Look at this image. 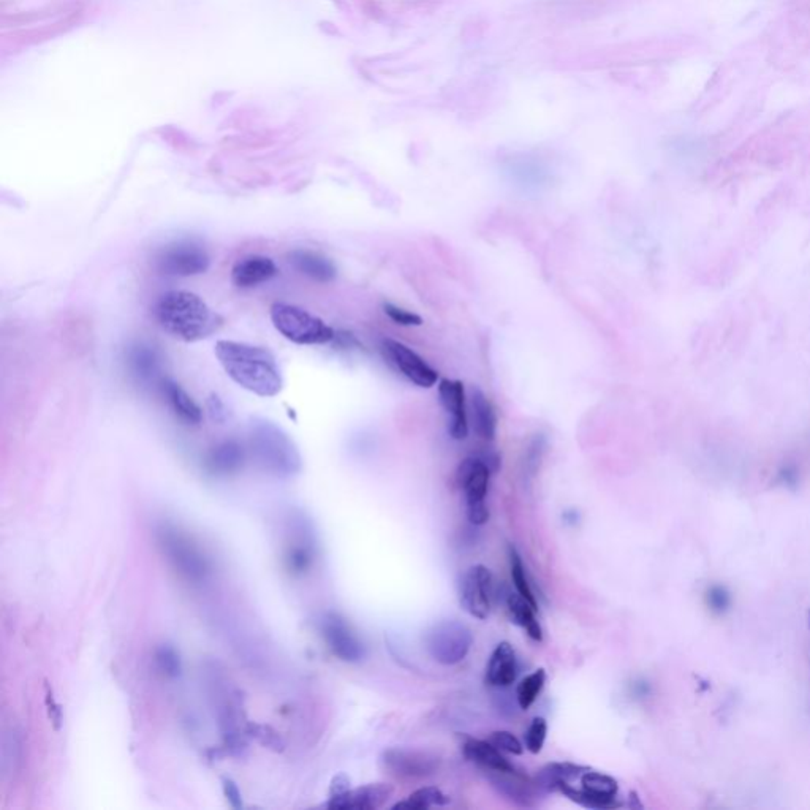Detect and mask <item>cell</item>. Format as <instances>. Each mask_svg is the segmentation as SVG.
I'll list each match as a JSON object with an SVG mask.
<instances>
[{"label":"cell","instance_id":"1","mask_svg":"<svg viewBox=\"0 0 810 810\" xmlns=\"http://www.w3.org/2000/svg\"><path fill=\"white\" fill-rule=\"evenodd\" d=\"M215 356L228 377L252 394L274 398L282 390V374L270 350L244 342L219 341Z\"/></svg>","mask_w":810,"mask_h":810},{"label":"cell","instance_id":"2","mask_svg":"<svg viewBox=\"0 0 810 810\" xmlns=\"http://www.w3.org/2000/svg\"><path fill=\"white\" fill-rule=\"evenodd\" d=\"M156 317L160 327L179 341L198 342L221 329V315L203 298L184 290L166 292L157 301Z\"/></svg>","mask_w":810,"mask_h":810},{"label":"cell","instance_id":"3","mask_svg":"<svg viewBox=\"0 0 810 810\" xmlns=\"http://www.w3.org/2000/svg\"><path fill=\"white\" fill-rule=\"evenodd\" d=\"M249 445L262 469L278 478H292L303 469L298 447L282 427L268 419H252Z\"/></svg>","mask_w":810,"mask_h":810},{"label":"cell","instance_id":"4","mask_svg":"<svg viewBox=\"0 0 810 810\" xmlns=\"http://www.w3.org/2000/svg\"><path fill=\"white\" fill-rule=\"evenodd\" d=\"M157 547L173 570L190 584H205L211 576V562L201 547L178 527L164 522L156 529Z\"/></svg>","mask_w":810,"mask_h":810},{"label":"cell","instance_id":"5","mask_svg":"<svg viewBox=\"0 0 810 810\" xmlns=\"http://www.w3.org/2000/svg\"><path fill=\"white\" fill-rule=\"evenodd\" d=\"M271 321L285 339L298 345H323L336 339L335 329L321 319L285 303L272 304Z\"/></svg>","mask_w":810,"mask_h":810},{"label":"cell","instance_id":"6","mask_svg":"<svg viewBox=\"0 0 810 810\" xmlns=\"http://www.w3.org/2000/svg\"><path fill=\"white\" fill-rule=\"evenodd\" d=\"M426 649L433 660L441 665H458L469 655L474 635L469 627L459 620H441L426 633Z\"/></svg>","mask_w":810,"mask_h":810},{"label":"cell","instance_id":"7","mask_svg":"<svg viewBox=\"0 0 810 810\" xmlns=\"http://www.w3.org/2000/svg\"><path fill=\"white\" fill-rule=\"evenodd\" d=\"M490 466L482 458H467L456 472V482L466 492L467 516L472 524L483 526L490 519L486 494L490 486Z\"/></svg>","mask_w":810,"mask_h":810},{"label":"cell","instance_id":"8","mask_svg":"<svg viewBox=\"0 0 810 810\" xmlns=\"http://www.w3.org/2000/svg\"><path fill=\"white\" fill-rule=\"evenodd\" d=\"M290 541L285 547V567L295 576L307 573L315 559V540L309 519L301 513H292L288 518Z\"/></svg>","mask_w":810,"mask_h":810},{"label":"cell","instance_id":"9","mask_svg":"<svg viewBox=\"0 0 810 810\" xmlns=\"http://www.w3.org/2000/svg\"><path fill=\"white\" fill-rule=\"evenodd\" d=\"M209 255L195 242H176L165 247L157 258L160 272L178 278H190L207 272L209 268Z\"/></svg>","mask_w":810,"mask_h":810},{"label":"cell","instance_id":"10","mask_svg":"<svg viewBox=\"0 0 810 810\" xmlns=\"http://www.w3.org/2000/svg\"><path fill=\"white\" fill-rule=\"evenodd\" d=\"M382 352L385 358L396 368V369L409 378L412 384L419 388H431L439 380V372L433 369L421 356L407 347L402 342L394 341L385 337L382 341Z\"/></svg>","mask_w":810,"mask_h":810},{"label":"cell","instance_id":"11","mask_svg":"<svg viewBox=\"0 0 810 810\" xmlns=\"http://www.w3.org/2000/svg\"><path fill=\"white\" fill-rule=\"evenodd\" d=\"M323 640L331 652L342 661L358 663L364 659L363 643L356 636L349 622L337 612H327L320 620Z\"/></svg>","mask_w":810,"mask_h":810},{"label":"cell","instance_id":"12","mask_svg":"<svg viewBox=\"0 0 810 810\" xmlns=\"http://www.w3.org/2000/svg\"><path fill=\"white\" fill-rule=\"evenodd\" d=\"M492 575L484 565H474L466 570L459 581V603L470 616L488 619L490 612Z\"/></svg>","mask_w":810,"mask_h":810},{"label":"cell","instance_id":"13","mask_svg":"<svg viewBox=\"0 0 810 810\" xmlns=\"http://www.w3.org/2000/svg\"><path fill=\"white\" fill-rule=\"evenodd\" d=\"M382 765L399 779H423L439 769V758L429 752L388 749L382 755Z\"/></svg>","mask_w":810,"mask_h":810},{"label":"cell","instance_id":"14","mask_svg":"<svg viewBox=\"0 0 810 810\" xmlns=\"http://www.w3.org/2000/svg\"><path fill=\"white\" fill-rule=\"evenodd\" d=\"M490 785L498 790L502 797L516 804L519 807H533L543 791L539 782L529 779L526 774L513 771H484Z\"/></svg>","mask_w":810,"mask_h":810},{"label":"cell","instance_id":"15","mask_svg":"<svg viewBox=\"0 0 810 810\" xmlns=\"http://www.w3.org/2000/svg\"><path fill=\"white\" fill-rule=\"evenodd\" d=\"M439 396L445 412L448 413V433L455 441H464L469 435L464 384L459 380L441 378L439 384Z\"/></svg>","mask_w":810,"mask_h":810},{"label":"cell","instance_id":"16","mask_svg":"<svg viewBox=\"0 0 810 810\" xmlns=\"http://www.w3.org/2000/svg\"><path fill=\"white\" fill-rule=\"evenodd\" d=\"M394 789L388 783H369L349 790L341 797L329 798L328 807L336 810H377L390 801Z\"/></svg>","mask_w":810,"mask_h":810},{"label":"cell","instance_id":"17","mask_svg":"<svg viewBox=\"0 0 810 810\" xmlns=\"http://www.w3.org/2000/svg\"><path fill=\"white\" fill-rule=\"evenodd\" d=\"M278 276L276 263L263 255H250L239 260L231 270V282L239 288H252Z\"/></svg>","mask_w":810,"mask_h":810},{"label":"cell","instance_id":"18","mask_svg":"<svg viewBox=\"0 0 810 810\" xmlns=\"http://www.w3.org/2000/svg\"><path fill=\"white\" fill-rule=\"evenodd\" d=\"M246 462V450L238 441H223L209 450L207 469L214 475H233L242 469Z\"/></svg>","mask_w":810,"mask_h":810},{"label":"cell","instance_id":"19","mask_svg":"<svg viewBox=\"0 0 810 810\" xmlns=\"http://www.w3.org/2000/svg\"><path fill=\"white\" fill-rule=\"evenodd\" d=\"M518 663L516 654L510 643H500L490 654V663L486 667V683L494 687H508L516 681Z\"/></svg>","mask_w":810,"mask_h":810},{"label":"cell","instance_id":"20","mask_svg":"<svg viewBox=\"0 0 810 810\" xmlns=\"http://www.w3.org/2000/svg\"><path fill=\"white\" fill-rule=\"evenodd\" d=\"M461 749L464 757L472 763H475L476 766H480L483 771H513V769H516L510 761L505 758L504 755L500 754V750L492 742L464 736Z\"/></svg>","mask_w":810,"mask_h":810},{"label":"cell","instance_id":"21","mask_svg":"<svg viewBox=\"0 0 810 810\" xmlns=\"http://www.w3.org/2000/svg\"><path fill=\"white\" fill-rule=\"evenodd\" d=\"M288 258H290V263L295 266V270L304 274L306 278L312 279L315 282L327 284V282H331L337 274L335 263L327 256L321 255L319 252H313V250H293Z\"/></svg>","mask_w":810,"mask_h":810},{"label":"cell","instance_id":"22","mask_svg":"<svg viewBox=\"0 0 810 810\" xmlns=\"http://www.w3.org/2000/svg\"><path fill=\"white\" fill-rule=\"evenodd\" d=\"M162 393L170 404L171 410L185 425L197 426L203 419V412L199 405L193 401L192 396L185 392L182 386H179L176 382L164 378L162 380Z\"/></svg>","mask_w":810,"mask_h":810},{"label":"cell","instance_id":"23","mask_svg":"<svg viewBox=\"0 0 810 810\" xmlns=\"http://www.w3.org/2000/svg\"><path fill=\"white\" fill-rule=\"evenodd\" d=\"M474 423L475 433L482 441H494L498 433V415L490 398L480 390L474 392Z\"/></svg>","mask_w":810,"mask_h":810},{"label":"cell","instance_id":"24","mask_svg":"<svg viewBox=\"0 0 810 810\" xmlns=\"http://www.w3.org/2000/svg\"><path fill=\"white\" fill-rule=\"evenodd\" d=\"M587 769L589 768L578 766L573 763H553V765H547V768L541 769L537 775V782L543 791L555 793V790L561 783L573 782L575 779H579Z\"/></svg>","mask_w":810,"mask_h":810},{"label":"cell","instance_id":"25","mask_svg":"<svg viewBox=\"0 0 810 810\" xmlns=\"http://www.w3.org/2000/svg\"><path fill=\"white\" fill-rule=\"evenodd\" d=\"M506 606H508V612H510V616H512L514 624L522 627L532 640H543V632H541L540 624H539V620L535 618V612H537V610L533 608L532 604L521 597L519 594H516V595H513L512 594V595H508V598H506Z\"/></svg>","mask_w":810,"mask_h":810},{"label":"cell","instance_id":"26","mask_svg":"<svg viewBox=\"0 0 810 810\" xmlns=\"http://www.w3.org/2000/svg\"><path fill=\"white\" fill-rule=\"evenodd\" d=\"M22 742L20 733L14 728H10L4 734L2 740V758H0V771L4 781L12 779L21 765Z\"/></svg>","mask_w":810,"mask_h":810},{"label":"cell","instance_id":"27","mask_svg":"<svg viewBox=\"0 0 810 810\" xmlns=\"http://www.w3.org/2000/svg\"><path fill=\"white\" fill-rule=\"evenodd\" d=\"M450 798L437 787H425L413 791L402 803L394 804L393 809L427 810L435 806H447Z\"/></svg>","mask_w":810,"mask_h":810},{"label":"cell","instance_id":"28","mask_svg":"<svg viewBox=\"0 0 810 810\" xmlns=\"http://www.w3.org/2000/svg\"><path fill=\"white\" fill-rule=\"evenodd\" d=\"M579 787L589 791L592 795H597L602 798H618L619 785L612 775L590 771L587 769L581 777H579Z\"/></svg>","mask_w":810,"mask_h":810},{"label":"cell","instance_id":"29","mask_svg":"<svg viewBox=\"0 0 810 810\" xmlns=\"http://www.w3.org/2000/svg\"><path fill=\"white\" fill-rule=\"evenodd\" d=\"M545 681H547V673H545V669L540 668L537 669V671H533L531 675L526 676V677L518 684L516 698H518V703L519 706H521V709L527 711V709L535 703V700L539 698L541 690H543Z\"/></svg>","mask_w":810,"mask_h":810},{"label":"cell","instance_id":"30","mask_svg":"<svg viewBox=\"0 0 810 810\" xmlns=\"http://www.w3.org/2000/svg\"><path fill=\"white\" fill-rule=\"evenodd\" d=\"M508 555H510V571H512L513 584L516 587V592L521 597L532 604L535 610H539L537 608V598L533 595L532 587H531L529 579H527L526 570H524V563H522L521 555H518V551L513 547L508 549Z\"/></svg>","mask_w":810,"mask_h":810},{"label":"cell","instance_id":"31","mask_svg":"<svg viewBox=\"0 0 810 810\" xmlns=\"http://www.w3.org/2000/svg\"><path fill=\"white\" fill-rule=\"evenodd\" d=\"M128 361H130V366L135 372L136 377H140L142 380H150L156 376L157 358L154 350H150V347L138 345L130 352Z\"/></svg>","mask_w":810,"mask_h":810},{"label":"cell","instance_id":"32","mask_svg":"<svg viewBox=\"0 0 810 810\" xmlns=\"http://www.w3.org/2000/svg\"><path fill=\"white\" fill-rule=\"evenodd\" d=\"M156 663L158 669L171 679H176L182 673L181 655L171 644H160L157 647Z\"/></svg>","mask_w":810,"mask_h":810},{"label":"cell","instance_id":"33","mask_svg":"<svg viewBox=\"0 0 810 810\" xmlns=\"http://www.w3.org/2000/svg\"><path fill=\"white\" fill-rule=\"evenodd\" d=\"M246 734H249L252 738H255L262 746L270 747V749L276 750V752H282V750H284V741L279 736V733L276 732V730H272L271 726L247 724V726H246Z\"/></svg>","mask_w":810,"mask_h":810},{"label":"cell","instance_id":"34","mask_svg":"<svg viewBox=\"0 0 810 810\" xmlns=\"http://www.w3.org/2000/svg\"><path fill=\"white\" fill-rule=\"evenodd\" d=\"M547 724L543 717H535L524 734L526 749L531 754H540L547 741Z\"/></svg>","mask_w":810,"mask_h":810},{"label":"cell","instance_id":"35","mask_svg":"<svg viewBox=\"0 0 810 810\" xmlns=\"http://www.w3.org/2000/svg\"><path fill=\"white\" fill-rule=\"evenodd\" d=\"M706 604L712 614L722 616L732 606V594L724 586H712L706 592Z\"/></svg>","mask_w":810,"mask_h":810},{"label":"cell","instance_id":"36","mask_svg":"<svg viewBox=\"0 0 810 810\" xmlns=\"http://www.w3.org/2000/svg\"><path fill=\"white\" fill-rule=\"evenodd\" d=\"M384 312L386 313L396 325H401V327H419V325H423V319L419 317L418 313L405 311L402 307L392 304V303H386V304H385Z\"/></svg>","mask_w":810,"mask_h":810},{"label":"cell","instance_id":"37","mask_svg":"<svg viewBox=\"0 0 810 810\" xmlns=\"http://www.w3.org/2000/svg\"><path fill=\"white\" fill-rule=\"evenodd\" d=\"M490 742L498 747V750H504V752H508V754H524V747L513 733L494 732L490 734Z\"/></svg>","mask_w":810,"mask_h":810},{"label":"cell","instance_id":"38","mask_svg":"<svg viewBox=\"0 0 810 810\" xmlns=\"http://www.w3.org/2000/svg\"><path fill=\"white\" fill-rule=\"evenodd\" d=\"M45 704H46V712H48V717H50L51 724L54 726V730L59 732L61 726H62V709H61V704L57 703L56 698H54V693H53V689L50 687V684L46 683L45 685Z\"/></svg>","mask_w":810,"mask_h":810},{"label":"cell","instance_id":"39","mask_svg":"<svg viewBox=\"0 0 810 810\" xmlns=\"http://www.w3.org/2000/svg\"><path fill=\"white\" fill-rule=\"evenodd\" d=\"M222 791H223V797L227 798L228 804L233 809H242L244 807L241 791L238 789L235 781H231L230 777H223L222 779Z\"/></svg>","mask_w":810,"mask_h":810},{"label":"cell","instance_id":"40","mask_svg":"<svg viewBox=\"0 0 810 810\" xmlns=\"http://www.w3.org/2000/svg\"><path fill=\"white\" fill-rule=\"evenodd\" d=\"M350 790V779L345 774H337L333 782H331V787H329V798L341 797L344 793H347Z\"/></svg>","mask_w":810,"mask_h":810},{"label":"cell","instance_id":"41","mask_svg":"<svg viewBox=\"0 0 810 810\" xmlns=\"http://www.w3.org/2000/svg\"><path fill=\"white\" fill-rule=\"evenodd\" d=\"M207 407H209V413L215 421L222 423L223 419L227 418V412H225V405L222 402L221 399L217 396H211V399L207 401Z\"/></svg>","mask_w":810,"mask_h":810}]
</instances>
